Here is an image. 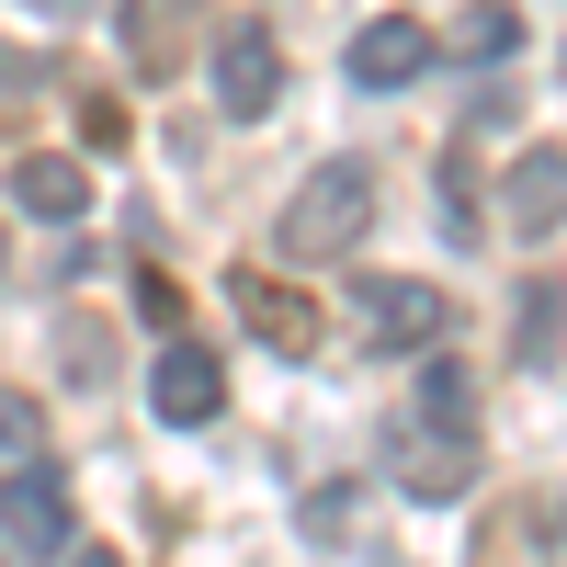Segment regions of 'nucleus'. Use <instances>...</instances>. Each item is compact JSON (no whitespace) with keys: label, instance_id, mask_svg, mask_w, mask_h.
Segmentation results:
<instances>
[{"label":"nucleus","instance_id":"obj_13","mask_svg":"<svg viewBox=\"0 0 567 567\" xmlns=\"http://www.w3.org/2000/svg\"><path fill=\"white\" fill-rule=\"evenodd\" d=\"M511 45H523V12H511V0H477V12H465V23H454V58H465V69H477V58L499 69V58H511Z\"/></svg>","mask_w":567,"mask_h":567},{"label":"nucleus","instance_id":"obj_1","mask_svg":"<svg viewBox=\"0 0 567 567\" xmlns=\"http://www.w3.org/2000/svg\"><path fill=\"white\" fill-rule=\"evenodd\" d=\"M374 216H386L374 159H318L296 182V205H284V261H352L374 239Z\"/></svg>","mask_w":567,"mask_h":567},{"label":"nucleus","instance_id":"obj_7","mask_svg":"<svg viewBox=\"0 0 567 567\" xmlns=\"http://www.w3.org/2000/svg\"><path fill=\"white\" fill-rule=\"evenodd\" d=\"M148 409L171 420V432H205V420L227 409V363H216L205 341H171V352H159V374H148Z\"/></svg>","mask_w":567,"mask_h":567},{"label":"nucleus","instance_id":"obj_5","mask_svg":"<svg viewBox=\"0 0 567 567\" xmlns=\"http://www.w3.org/2000/svg\"><path fill=\"white\" fill-rule=\"evenodd\" d=\"M272 103H284V45H272L261 23H227V34H216V114L261 125Z\"/></svg>","mask_w":567,"mask_h":567},{"label":"nucleus","instance_id":"obj_6","mask_svg":"<svg viewBox=\"0 0 567 567\" xmlns=\"http://www.w3.org/2000/svg\"><path fill=\"white\" fill-rule=\"evenodd\" d=\"M432 58H443V34L420 23V12H374V23L352 34V80H363V91H409V80H432Z\"/></svg>","mask_w":567,"mask_h":567},{"label":"nucleus","instance_id":"obj_14","mask_svg":"<svg viewBox=\"0 0 567 567\" xmlns=\"http://www.w3.org/2000/svg\"><path fill=\"white\" fill-rule=\"evenodd\" d=\"M34 454H45V409L23 386H0V465H34Z\"/></svg>","mask_w":567,"mask_h":567},{"label":"nucleus","instance_id":"obj_2","mask_svg":"<svg viewBox=\"0 0 567 567\" xmlns=\"http://www.w3.org/2000/svg\"><path fill=\"white\" fill-rule=\"evenodd\" d=\"M69 534H80V511H69V477H58V465H0V545H12V556H69Z\"/></svg>","mask_w":567,"mask_h":567},{"label":"nucleus","instance_id":"obj_17","mask_svg":"<svg viewBox=\"0 0 567 567\" xmlns=\"http://www.w3.org/2000/svg\"><path fill=\"white\" fill-rule=\"evenodd\" d=\"M69 567H125V556L114 545H69Z\"/></svg>","mask_w":567,"mask_h":567},{"label":"nucleus","instance_id":"obj_15","mask_svg":"<svg viewBox=\"0 0 567 567\" xmlns=\"http://www.w3.org/2000/svg\"><path fill=\"white\" fill-rule=\"evenodd\" d=\"M523 363H556V284H534V307H523Z\"/></svg>","mask_w":567,"mask_h":567},{"label":"nucleus","instance_id":"obj_12","mask_svg":"<svg viewBox=\"0 0 567 567\" xmlns=\"http://www.w3.org/2000/svg\"><path fill=\"white\" fill-rule=\"evenodd\" d=\"M125 34H136V69H148V80H171V69H182V0H136Z\"/></svg>","mask_w":567,"mask_h":567},{"label":"nucleus","instance_id":"obj_8","mask_svg":"<svg viewBox=\"0 0 567 567\" xmlns=\"http://www.w3.org/2000/svg\"><path fill=\"white\" fill-rule=\"evenodd\" d=\"M227 307H239L272 352H318V296H307V284H284V272H227Z\"/></svg>","mask_w":567,"mask_h":567},{"label":"nucleus","instance_id":"obj_16","mask_svg":"<svg viewBox=\"0 0 567 567\" xmlns=\"http://www.w3.org/2000/svg\"><path fill=\"white\" fill-rule=\"evenodd\" d=\"M80 125H91V148H125V103H114V91H91Z\"/></svg>","mask_w":567,"mask_h":567},{"label":"nucleus","instance_id":"obj_4","mask_svg":"<svg viewBox=\"0 0 567 567\" xmlns=\"http://www.w3.org/2000/svg\"><path fill=\"white\" fill-rule=\"evenodd\" d=\"M352 307H363L374 341H398V352H432L443 329H454V296H443V284H409V272H363Z\"/></svg>","mask_w":567,"mask_h":567},{"label":"nucleus","instance_id":"obj_18","mask_svg":"<svg viewBox=\"0 0 567 567\" xmlns=\"http://www.w3.org/2000/svg\"><path fill=\"white\" fill-rule=\"evenodd\" d=\"M0 261H12V250H0Z\"/></svg>","mask_w":567,"mask_h":567},{"label":"nucleus","instance_id":"obj_11","mask_svg":"<svg viewBox=\"0 0 567 567\" xmlns=\"http://www.w3.org/2000/svg\"><path fill=\"white\" fill-rule=\"evenodd\" d=\"M420 420H443V432H477V374L454 352H420Z\"/></svg>","mask_w":567,"mask_h":567},{"label":"nucleus","instance_id":"obj_3","mask_svg":"<svg viewBox=\"0 0 567 567\" xmlns=\"http://www.w3.org/2000/svg\"><path fill=\"white\" fill-rule=\"evenodd\" d=\"M386 477L409 488V499H465V488H477V432H443V420H409V432L386 443Z\"/></svg>","mask_w":567,"mask_h":567},{"label":"nucleus","instance_id":"obj_10","mask_svg":"<svg viewBox=\"0 0 567 567\" xmlns=\"http://www.w3.org/2000/svg\"><path fill=\"white\" fill-rule=\"evenodd\" d=\"M12 205L45 216V227H80V216H91V171H80L69 148H23V159H12Z\"/></svg>","mask_w":567,"mask_h":567},{"label":"nucleus","instance_id":"obj_9","mask_svg":"<svg viewBox=\"0 0 567 567\" xmlns=\"http://www.w3.org/2000/svg\"><path fill=\"white\" fill-rule=\"evenodd\" d=\"M499 216H511V239H556V227H567V148H523V159H511Z\"/></svg>","mask_w":567,"mask_h":567}]
</instances>
